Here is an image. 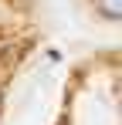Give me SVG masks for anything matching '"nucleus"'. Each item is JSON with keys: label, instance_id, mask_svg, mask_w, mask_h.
Here are the masks:
<instances>
[{"label": "nucleus", "instance_id": "1", "mask_svg": "<svg viewBox=\"0 0 122 125\" xmlns=\"http://www.w3.org/2000/svg\"><path fill=\"white\" fill-rule=\"evenodd\" d=\"M95 7H98L109 21H119L122 17V0H95Z\"/></svg>", "mask_w": 122, "mask_h": 125}, {"label": "nucleus", "instance_id": "2", "mask_svg": "<svg viewBox=\"0 0 122 125\" xmlns=\"http://www.w3.org/2000/svg\"><path fill=\"white\" fill-rule=\"evenodd\" d=\"M3 51H7V41H0V54H3Z\"/></svg>", "mask_w": 122, "mask_h": 125}]
</instances>
